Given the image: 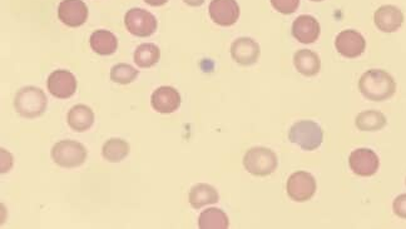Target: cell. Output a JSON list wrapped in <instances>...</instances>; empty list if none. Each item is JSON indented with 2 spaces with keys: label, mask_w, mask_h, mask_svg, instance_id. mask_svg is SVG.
I'll return each instance as SVG.
<instances>
[{
  "label": "cell",
  "mask_w": 406,
  "mask_h": 229,
  "mask_svg": "<svg viewBox=\"0 0 406 229\" xmlns=\"http://www.w3.org/2000/svg\"><path fill=\"white\" fill-rule=\"evenodd\" d=\"M359 89L364 97L372 102H382L394 96L396 83L387 71L371 69L361 76Z\"/></svg>",
  "instance_id": "cell-1"
},
{
  "label": "cell",
  "mask_w": 406,
  "mask_h": 229,
  "mask_svg": "<svg viewBox=\"0 0 406 229\" xmlns=\"http://www.w3.org/2000/svg\"><path fill=\"white\" fill-rule=\"evenodd\" d=\"M46 101L44 92L36 87L21 88L19 92L16 93L14 99V107L16 112L21 114L23 118L34 119L41 117L43 113L46 112Z\"/></svg>",
  "instance_id": "cell-2"
},
{
  "label": "cell",
  "mask_w": 406,
  "mask_h": 229,
  "mask_svg": "<svg viewBox=\"0 0 406 229\" xmlns=\"http://www.w3.org/2000/svg\"><path fill=\"white\" fill-rule=\"evenodd\" d=\"M243 166L248 173L266 177L278 168V157L268 148H251L243 157Z\"/></svg>",
  "instance_id": "cell-3"
},
{
  "label": "cell",
  "mask_w": 406,
  "mask_h": 229,
  "mask_svg": "<svg viewBox=\"0 0 406 229\" xmlns=\"http://www.w3.org/2000/svg\"><path fill=\"white\" fill-rule=\"evenodd\" d=\"M288 138L303 151H315L321 146L324 133L319 124L311 121H301L293 124L288 132Z\"/></svg>",
  "instance_id": "cell-4"
},
{
  "label": "cell",
  "mask_w": 406,
  "mask_h": 229,
  "mask_svg": "<svg viewBox=\"0 0 406 229\" xmlns=\"http://www.w3.org/2000/svg\"><path fill=\"white\" fill-rule=\"evenodd\" d=\"M87 149L79 142L61 141L52 149V158L63 168H76L87 159Z\"/></svg>",
  "instance_id": "cell-5"
},
{
  "label": "cell",
  "mask_w": 406,
  "mask_h": 229,
  "mask_svg": "<svg viewBox=\"0 0 406 229\" xmlns=\"http://www.w3.org/2000/svg\"><path fill=\"white\" fill-rule=\"evenodd\" d=\"M124 24L132 36L146 38L151 36L157 29V19L149 11L141 8H132L124 16Z\"/></svg>",
  "instance_id": "cell-6"
},
{
  "label": "cell",
  "mask_w": 406,
  "mask_h": 229,
  "mask_svg": "<svg viewBox=\"0 0 406 229\" xmlns=\"http://www.w3.org/2000/svg\"><path fill=\"white\" fill-rule=\"evenodd\" d=\"M316 192V180L308 172H296L288 180V194L295 202H305L313 198Z\"/></svg>",
  "instance_id": "cell-7"
},
{
  "label": "cell",
  "mask_w": 406,
  "mask_h": 229,
  "mask_svg": "<svg viewBox=\"0 0 406 229\" xmlns=\"http://www.w3.org/2000/svg\"><path fill=\"white\" fill-rule=\"evenodd\" d=\"M350 168L357 175L370 177L377 172L380 162L376 153L367 148H359L350 154Z\"/></svg>",
  "instance_id": "cell-8"
},
{
  "label": "cell",
  "mask_w": 406,
  "mask_h": 229,
  "mask_svg": "<svg viewBox=\"0 0 406 229\" xmlns=\"http://www.w3.org/2000/svg\"><path fill=\"white\" fill-rule=\"evenodd\" d=\"M58 18L71 28L83 26L88 19V6L83 0H62L58 6Z\"/></svg>",
  "instance_id": "cell-9"
},
{
  "label": "cell",
  "mask_w": 406,
  "mask_h": 229,
  "mask_svg": "<svg viewBox=\"0 0 406 229\" xmlns=\"http://www.w3.org/2000/svg\"><path fill=\"white\" fill-rule=\"evenodd\" d=\"M46 86L53 97L68 99L77 91V79L71 71H56L48 76Z\"/></svg>",
  "instance_id": "cell-10"
},
{
  "label": "cell",
  "mask_w": 406,
  "mask_h": 229,
  "mask_svg": "<svg viewBox=\"0 0 406 229\" xmlns=\"http://www.w3.org/2000/svg\"><path fill=\"white\" fill-rule=\"evenodd\" d=\"M208 11L212 21L221 26H233L240 18L236 0H212Z\"/></svg>",
  "instance_id": "cell-11"
},
{
  "label": "cell",
  "mask_w": 406,
  "mask_h": 229,
  "mask_svg": "<svg viewBox=\"0 0 406 229\" xmlns=\"http://www.w3.org/2000/svg\"><path fill=\"white\" fill-rule=\"evenodd\" d=\"M335 46L341 56L357 58L365 51L366 41L359 31L349 29L341 31L339 36H336Z\"/></svg>",
  "instance_id": "cell-12"
},
{
  "label": "cell",
  "mask_w": 406,
  "mask_h": 229,
  "mask_svg": "<svg viewBox=\"0 0 406 229\" xmlns=\"http://www.w3.org/2000/svg\"><path fill=\"white\" fill-rule=\"evenodd\" d=\"M261 54V49L256 41L242 36L232 43L231 56L233 61L241 66H252L258 61Z\"/></svg>",
  "instance_id": "cell-13"
},
{
  "label": "cell",
  "mask_w": 406,
  "mask_h": 229,
  "mask_svg": "<svg viewBox=\"0 0 406 229\" xmlns=\"http://www.w3.org/2000/svg\"><path fill=\"white\" fill-rule=\"evenodd\" d=\"M151 104L156 112L161 114H171L180 108V93L177 92L175 88L160 87L152 94Z\"/></svg>",
  "instance_id": "cell-14"
},
{
  "label": "cell",
  "mask_w": 406,
  "mask_h": 229,
  "mask_svg": "<svg viewBox=\"0 0 406 229\" xmlns=\"http://www.w3.org/2000/svg\"><path fill=\"white\" fill-rule=\"evenodd\" d=\"M321 33L319 21L311 16H300L293 24V36L303 44H311L318 41Z\"/></svg>",
  "instance_id": "cell-15"
},
{
  "label": "cell",
  "mask_w": 406,
  "mask_h": 229,
  "mask_svg": "<svg viewBox=\"0 0 406 229\" xmlns=\"http://www.w3.org/2000/svg\"><path fill=\"white\" fill-rule=\"evenodd\" d=\"M375 26L384 33L396 31L404 23L402 11L394 6H382L375 11Z\"/></svg>",
  "instance_id": "cell-16"
},
{
  "label": "cell",
  "mask_w": 406,
  "mask_h": 229,
  "mask_svg": "<svg viewBox=\"0 0 406 229\" xmlns=\"http://www.w3.org/2000/svg\"><path fill=\"white\" fill-rule=\"evenodd\" d=\"M67 122L73 131L86 132L92 128L93 123H94V113L87 106L78 104L68 113Z\"/></svg>",
  "instance_id": "cell-17"
},
{
  "label": "cell",
  "mask_w": 406,
  "mask_h": 229,
  "mask_svg": "<svg viewBox=\"0 0 406 229\" xmlns=\"http://www.w3.org/2000/svg\"><path fill=\"white\" fill-rule=\"evenodd\" d=\"M89 44L99 56H112L118 48V41L112 31H96L91 36Z\"/></svg>",
  "instance_id": "cell-18"
},
{
  "label": "cell",
  "mask_w": 406,
  "mask_h": 229,
  "mask_svg": "<svg viewBox=\"0 0 406 229\" xmlns=\"http://www.w3.org/2000/svg\"><path fill=\"white\" fill-rule=\"evenodd\" d=\"M293 64L303 76H314L321 69L319 56L313 51L303 49L293 56Z\"/></svg>",
  "instance_id": "cell-19"
},
{
  "label": "cell",
  "mask_w": 406,
  "mask_h": 229,
  "mask_svg": "<svg viewBox=\"0 0 406 229\" xmlns=\"http://www.w3.org/2000/svg\"><path fill=\"white\" fill-rule=\"evenodd\" d=\"M188 199L193 208L200 209L208 204L217 203L220 197L216 188H213L210 184L200 183L192 187Z\"/></svg>",
  "instance_id": "cell-20"
},
{
  "label": "cell",
  "mask_w": 406,
  "mask_h": 229,
  "mask_svg": "<svg viewBox=\"0 0 406 229\" xmlns=\"http://www.w3.org/2000/svg\"><path fill=\"white\" fill-rule=\"evenodd\" d=\"M230 222L226 213L218 208H208L202 212L198 218V227L201 229H226Z\"/></svg>",
  "instance_id": "cell-21"
},
{
  "label": "cell",
  "mask_w": 406,
  "mask_h": 229,
  "mask_svg": "<svg viewBox=\"0 0 406 229\" xmlns=\"http://www.w3.org/2000/svg\"><path fill=\"white\" fill-rule=\"evenodd\" d=\"M128 143L121 138H111L109 141L104 143L103 148H102L103 158L113 163L123 161L128 156Z\"/></svg>",
  "instance_id": "cell-22"
},
{
  "label": "cell",
  "mask_w": 406,
  "mask_h": 229,
  "mask_svg": "<svg viewBox=\"0 0 406 229\" xmlns=\"http://www.w3.org/2000/svg\"><path fill=\"white\" fill-rule=\"evenodd\" d=\"M160 48L151 43L141 44L134 51V61L139 68H151V66H156L160 61Z\"/></svg>",
  "instance_id": "cell-23"
},
{
  "label": "cell",
  "mask_w": 406,
  "mask_h": 229,
  "mask_svg": "<svg viewBox=\"0 0 406 229\" xmlns=\"http://www.w3.org/2000/svg\"><path fill=\"white\" fill-rule=\"evenodd\" d=\"M386 126V117L377 111H366L356 117V127L362 132H375Z\"/></svg>",
  "instance_id": "cell-24"
},
{
  "label": "cell",
  "mask_w": 406,
  "mask_h": 229,
  "mask_svg": "<svg viewBox=\"0 0 406 229\" xmlns=\"http://www.w3.org/2000/svg\"><path fill=\"white\" fill-rule=\"evenodd\" d=\"M138 76V71L131 64H117L111 69V79L118 84H129Z\"/></svg>",
  "instance_id": "cell-25"
},
{
  "label": "cell",
  "mask_w": 406,
  "mask_h": 229,
  "mask_svg": "<svg viewBox=\"0 0 406 229\" xmlns=\"http://www.w3.org/2000/svg\"><path fill=\"white\" fill-rule=\"evenodd\" d=\"M271 4L281 14H293L300 6V0H271Z\"/></svg>",
  "instance_id": "cell-26"
},
{
  "label": "cell",
  "mask_w": 406,
  "mask_h": 229,
  "mask_svg": "<svg viewBox=\"0 0 406 229\" xmlns=\"http://www.w3.org/2000/svg\"><path fill=\"white\" fill-rule=\"evenodd\" d=\"M392 208L397 217L406 219V194H401L394 200Z\"/></svg>",
  "instance_id": "cell-27"
},
{
  "label": "cell",
  "mask_w": 406,
  "mask_h": 229,
  "mask_svg": "<svg viewBox=\"0 0 406 229\" xmlns=\"http://www.w3.org/2000/svg\"><path fill=\"white\" fill-rule=\"evenodd\" d=\"M13 166V158L11 153L1 149V173H6Z\"/></svg>",
  "instance_id": "cell-28"
},
{
  "label": "cell",
  "mask_w": 406,
  "mask_h": 229,
  "mask_svg": "<svg viewBox=\"0 0 406 229\" xmlns=\"http://www.w3.org/2000/svg\"><path fill=\"white\" fill-rule=\"evenodd\" d=\"M147 4L152 6H165L168 0H144Z\"/></svg>",
  "instance_id": "cell-29"
},
{
  "label": "cell",
  "mask_w": 406,
  "mask_h": 229,
  "mask_svg": "<svg viewBox=\"0 0 406 229\" xmlns=\"http://www.w3.org/2000/svg\"><path fill=\"white\" fill-rule=\"evenodd\" d=\"M183 1L191 6H201L205 3V0H183Z\"/></svg>",
  "instance_id": "cell-30"
},
{
  "label": "cell",
  "mask_w": 406,
  "mask_h": 229,
  "mask_svg": "<svg viewBox=\"0 0 406 229\" xmlns=\"http://www.w3.org/2000/svg\"><path fill=\"white\" fill-rule=\"evenodd\" d=\"M313 1H321V0H313Z\"/></svg>",
  "instance_id": "cell-31"
}]
</instances>
